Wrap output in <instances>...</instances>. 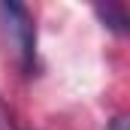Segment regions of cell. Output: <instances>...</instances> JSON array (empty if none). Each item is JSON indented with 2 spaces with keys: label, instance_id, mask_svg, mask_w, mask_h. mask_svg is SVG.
Returning <instances> with one entry per match:
<instances>
[{
  "label": "cell",
  "instance_id": "2",
  "mask_svg": "<svg viewBox=\"0 0 130 130\" xmlns=\"http://www.w3.org/2000/svg\"><path fill=\"white\" fill-rule=\"evenodd\" d=\"M97 15L115 33H124V30H127V12H124V6H118V3H106V6H97Z\"/></svg>",
  "mask_w": 130,
  "mask_h": 130
},
{
  "label": "cell",
  "instance_id": "1",
  "mask_svg": "<svg viewBox=\"0 0 130 130\" xmlns=\"http://www.w3.org/2000/svg\"><path fill=\"white\" fill-rule=\"evenodd\" d=\"M0 18H3V30L12 39L15 55L21 61V70H33V55H36V30H33V18L21 3H0Z\"/></svg>",
  "mask_w": 130,
  "mask_h": 130
},
{
  "label": "cell",
  "instance_id": "3",
  "mask_svg": "<svg viewBox=\"0 0 130 130\" xmlns=\"http://www.w3.org/2000/svg\"><path fill=\"white\" fill-rule=\"evenodd\" d=\"M0 130H18V127H15V121H12V115L6 112L3 103H0Z\"/></svg>",
  "mask_w": 130,
  "mask_h": 130
},
{
  "label": "cell",
  "instance_id": "4",
  "mask_svg": "<svg viewBox=\"0 0 130 130\" xmlns=\"http://www.w3.org/2000/svg\"><path fill=\"white\" fill-rule=\"evenodd\" d=\"M127 127V121H124V118H115V121H112V130H124Z\"/></svg>",
  "mask_w": 130,
  "mask_h": 130
}]
</instances>
